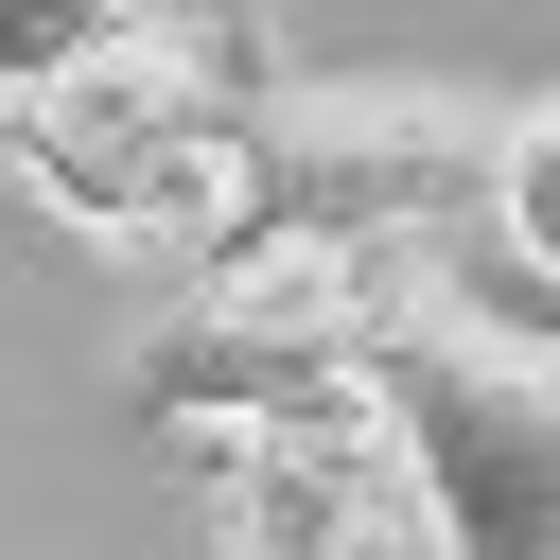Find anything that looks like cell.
I'll list each match as a JSON object with an SVG mask.
<instances>
[{
    "label": "cell",
    "mask_w": 560,
    "mask_h": 560,
    "mask_svg": "<svg viewBox=\"0 0 560 560\" xmlns=\"http://www.w3.org/2000/svg\"><path fill=\"white\" fill-rule=\"evenodd\" d=\"M350 402L385 420L438 560H560V332L490 315L455 245H368V350Z\"/></svg>",
    "instance_id": "1"
},
{
    "label": "cell",
    "mask_w": 560,
    "mask_h": 560,
    "mask_svg": "<svg viewBox=\"0 0 560 560\" xmlns=\"http://www.w3.org/2000/svg\"><path fill=\"white\" fill-rule=\"evenodd\" d=\"M245 105H262L245 18L140 35V52H88V70L18 88V105H0V175H18L70 245L210 262V245H228V140H245Z\"/></svg>",
    "instance_id": "2"
},
{
    "label": "cell",
    "mask_w": 560,
    "mask_h": 560,
    "mask_svg": "<svg viewBox=\"0 0 560 560\" xmlns=\"http://www.w3.org/2000/svg\"><path fill=\"white\" fill-rule=\"evenodd\" d=\"M472 88H262L228 140V245H420L490 175Z\"/></svg>",
    "instance_id": "3"
},
{
    "label": "cell",
    "mask_w": 560,
    "mask_h": 560,
    "mask_svg": "<svg viewBox=\"0 0 560 560\" xmlns=\"http://www.w3.org/2000/svg\"><path fill=\"white\" fill-rule=\"evenodd\" d=\"M210 508V560H420V490L368 402H280V420H175L158 438Z\"/></svg>",
    "instance_id": "4"
},
{
    "label": "cell",
    "mask_w": 560,
    "mask_h": 560,
    "mask_svg": "<svg viewBox=\"0 0 560 560\" xmlns=\"http://www.w3.org/2000/svg\"><path fill=\"white\" fill-rule=\"evenodd\" d=\"M228 0H0V105L88 70V52H140V35H210Z\"/></svg>",
    "instance_id": "5"
},
{
    "label": "cell",
    "mask_w": 560,
    "mask_h": 560,
    "mask_svg": "<svg viewBox=\"0 0 560 560\" xmlns=\"http://www.w3.org/2000/svg\"><path fill=\"white\" fill-rule=\"evenodd\" d=\"M472 210L508 228V262H525V280H560V88H525V105L490 122V175H472Z\"/></svg>",
    "instance_id": "6"
}]
</instances>
